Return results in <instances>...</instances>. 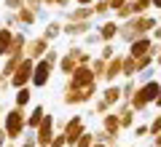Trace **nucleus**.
Here are the masks:
<instances>
[{
	"label": "nucleus",
	"mask_w": 161,
	"mask_h": 147,
	"mask_svg": "<svg viewBox=\"0 0 161 147\" xmlns=\"http://www.w3.org/2000/svg\"><path fill=\"white\" fill-rule=\"evenodd\" d=\"M40 123H43V107L38 104V107L32 110V115L27 118V129H32V131H35V129H38Z\"/></svg>",
	"instance_id": "obj_16"
},
{
	"label": "nucleus",
	"mask_w": 161,
	"mask_h": 147,
	"mask_svg": "<svg viewBox=\"0 0 161 147\" xmlns=\"http://www.w3.org/2000/svg\"><path fill=\"white\" fill-rule=\"evenodd\" d=\"M59 32H62V22H48V24H46V32H43V38L51 43V40L59 38Z\"/></svg>",
	"instance_id": "obj_15"
},
{
	"label": "nucleus",
	"mask_w": 161,
	"mask_h": 147,
	"mask_svg": "<svg viewBox=\"0 0 161 147\" xmlns=\"http://www.w3.org/2000/svg\"><path fill=\"white\" fill-rule=\"evenodd\" d=\"M6 8H11V11H19V8H24V0H6Z\"/></svg>",
	"instance_id": "obj_22"
},
{
	"label": "nucleus",
	"mask_w": 161,
	"mask_h": 147,
	"mask_svg": "<svg viewBox=\"0 0 161 147\" xmlns=\"http://www.w3.org/2000/svg\"><path fill=\"white\" fill-rule=\"evenodd\" d=\"M11 40H14V32L8 27H0V56H8V51H11Z\"/></svg>",
	"instance_id": "obj_10"
},
{
	"label": "nucleus",
	"mask_w": 161,
	"mask_h": 147,
	"mask_svg": "<svg viewBox=\"0 0 161 147\" xmlns=\"http://www.w3.org/2000/svg\"><path fill=\"white\" fill-rule=\"evenodd\" d=\"M48 78H51V64H48L46 59H38L35 67H32V83L43 88V86L48 83Z\"/></svg>",
	"instance_id": "obj_6"
},
{
	"label": "nucleus",
	"mask_w": 161,
	"mask_h": 147,
	"mask_svg": "<svg viewBox=\"0 0 161 147\" xmlns=\"http://www.w3.org/2000/svg\"><path fill=\"white\" fill-rule=\"evenodd\" d=\"M89 29H92L89 22H64L62 24V32H67V35H83V32H89Z\"/></svg>",
	"instance_id": "obj_9"
},
{
	"label": "nucleus",
	"mask_w": 161,
	"mask_h": 147,
	"mask_svg": "<svg viewBox=\"0 0 161 147\" xmlns=\"http://www.w3.org/2000/svg\"><path fill=\"white\" fill-rule=\"evenodd\" d=\"M97 43H99V35L97 32H89L86 35V48H92V45H97Z\"/></svg>",
	"instance_id": "obj_24"
},
{
	"label": "nucleus",
	"mask_w": 161,
	"mask_h": 147,
	"mask_svg": "<svg viewBox=\"0 0 161 147\" xmlns=\"http://www.w3.org/2000/svg\"><path fill=\"white\" fill-rule=\"evenodd\" d=\"M153 104H158V107H161V91H158V96H156V102Z\"/></svg>",
	"instance_id": "obj_30"
},
{
	"label": "nucleus",
	"mask_w": 161,
	"mask_h": 147,
	"mask_svg": "<svg viewBox=\"0 0 161 147\" xmlns=\"http://www.w3.org/2000/svg\"><path fill=\"white\" fill-rule=\"evenodd\" d=\"M156 147H161V134H156Z\"/></svg>",
	"instance_id": "obj_31"
},
{
	"label": "nucleus",
	"mask_w": 161,
	"mask_h": 147,
	"mask_svg": "<svg viewBox=\"0 0 161 147\" xmlns=\"http://www.w3.org/2000/svg\"><path fill=\"white\" fill-rule=\"evenodd\" d=\"M32 67H35V62L24 56L22 62H19V67L14 70V75L8 78V83H11L14 88H24L27 83H32Z\"/></svg>",
	"instance_id": "obj_3"
},
{
	"label": "nucleus",
	"mask_w": 161,
	"mask_h": 147,
	"mask_svg": "<svg viewBox=\"0 0 161 147\" xmlns=\"http://www.w3.org/2000/svg\"><path fill=\"white\" fill-rule=\"evenodd\" d=\"M153 40H161V24H156V29H153Z\"/></svg>",
	"instance_id": "obj_27"
},
{
	"label": "nucleus",
	"mask_w": 161,
	"mask_h": 147,
	"mask_svg": "<svg viewBox=\"0 0 161 147\" xmlns=\"http://www.w3.org/2000/svg\"><path fill=\"white\" fill-rule=\"evenodd\" d=\"M97 35H99V40L108 43V40H113L115 35H118V24H115V22H102L99 29H97Z\"/></svg>",
	"instance_id": "obj_8"
},
{
	"label": "nucleus",
	"mask_w": 161,
	"mask_h": 147,
	"mask_svg": "<svg viewBox=\"0 0 161 147\" xmlns=\"http://www.w3.org/2000/svg\"><path fill=\"white\" fill-rule=\"evenodd\" d=\"M158 67H161V54H158Z\"/></svg>",
	"instance_id": "obj_32"
},
{
	"label": "nucleus",
	"mask_w": 161,
	"mask_h": 147,
	"mask_svg": "<svg viewBox=\"0 0 161 147\" xmlns=\"http://www.w3.org/2000/svg\"><path fill=\"white\" fill-rule=\"evenodd\" d=\"M148 134H150V136L161 134V115H156V118H153V120L148 123Z\"/></svg>",
	"instance_id": "obj_18"
},
{
	"label": "nucleus",
	"mask_w": 161,
	"mask_h": 147,
	"mask_svg": "<svg viewBox=\"0 0 161 147\" xmlns=\"http://www.w3.org/2000/svg\"><path fill=\"white\" fill-rule=\"evenodd\" d=\"M3 131H6L8 139H19V136L27 131V118H24L22 107H14L11 113L3 118Z\"/></svg>",
	"instance_id": "obj_1"
},
{
	"label": "nucleus",
	"mask_w": 161,
	"mask_h": 147,
	"mask_svg": "<svg viewBox=\"0 0 161 147\" xmlns=\"http://www.w3.org/2000/svg\"><path fill=\"white\" fill-rule=\"evenodd\" d=\"M102 99L108 102V107H113V104L121 99V88H118V86H108V88H105V94H102Z\"/></svg>",
	"instance_id": "obj_13"
},
{
	"label": "nucleus",
	"mask_w": 161,
	"mask_h": 147,
	"mask_svg": "<svg viewBox=\"0 0 161 147\" xmlns=\"http://www.w3.org/2000/svg\"><path fill=\"white\" fill-rule=\"evenodd\" d=\"M118 120H121V129H129V126L134 123V107H129V102H126V107L121 110Z\"/></svg>",
	"instance_id": "obj_14"
},
{
	"label": "nucleus",
	"mask_w": 161,
	"mask_h": 147,
	"mask_svg": "<svg viewBox=\"0 0 161 147\" xmlns=\"http://www.w3.org/2000/svg\"><path fill=\"white\" fill-rule=\"evenodd\" d=\"M99 56H102L105 62H110V59L115 56V51H113V45H110V43H105V45H102V51H99Z\"/></svg>",
	"instance_id": "obj_19"
},
{
	"label": "nucleus",
	"mask_w": 161,
	"mask_h": 147,
	"mask_svg": "<svg viewBox=\"0 0 161 147\" xmlns=\"http://www.w3.org/2000/svg\"><path fill=\"white\" fill-rule=\"evenodd\" d=\"M86 134L83 131V118L80 115H73L67 123H62V136H64V144H75L80 136Z\"/></svg>",
	"instance_id": "obj_4"
},
{
	"label": "nucleus",
	"mask_w": 161,
	"mask_h": 147,
	"mask_svg": "<svg viewBox=\"0 0 161 147\" xmlns=\"http://www.w3.org/2000/svg\"><path fill=\"white\" fill-rule=\"evenodd\" d=\"M35 19H38V13H35V11H30L27 6L16 11V22L22 24V27H32V24H35Z\"/></svg>",
	"instance_id": "obj_11"
},
{
	"label": "nucleus",
	"mask_w": 161,
	"mask_h": 147,
	"mask_svg": "<svg viewBox=\"0 0 161 147\" xmlns=\"http://www.w3.org/2000/svg\"><path fill=\"white\" fill-rule=\"evenodd\" d=\"M92 144H94V136L92 134H83L78 142H75V147H92Z\"/></svg>",
	"instance_id": "obj_20"
},
{
	"label": "nucleus",
	"mask_w": 161,
	"mask_h": 147,
	"mask_svg": "<svg viewBox=\"0 0 161 147\" xmlns=\"http://www.w3.org/2000/svg\"><path fill=\"white\" fill-rule=\"evenodd\" d=\"M158 48L153 45V38H137L134 43H129V56L132 59H140V56H148V54H156Z\"/></svg>",
	"instance_id": "obj_5"
},
{
	"label": "nucleus",
	"mask_w": 161,
	"mask_h": 147,
	"mask_svg": "<svg viewBox=\"0 0 161 147\" xmlns=\"http://www.w3.org/2000/svg\"><path fill=\"white\" fill-rule=\"evenodd\" d=\"M24 51H27V59H43V54L48 51V40L40 35V38H35V40H30L27 45H24Z\"/></svg>",
	"instance_id": "obj_7"
},
{
	"label": "nucleus",
	"mask_w": 161,
	"mask_h": 147,
	"mask_svg": "<svg viewBox=\"0 0 161 147\" xmlns=\"http://www.w3.org/2000/svg\"><path fill=\"white\" fill-rule=\"evenodd\" d=\"M158 91H161V86L156 83V80H150V83H142L137 91H134V96L129 99V102H132V107H134V110H145L150 102H156Z\"/></svg>",
	"instance_id": "obj_2"
},
{
	"label": "nucleus",
	"mask_w": 161,
	"mask_h": 147,
	"mask_svg": "<svg viewBox=\"0 0 161 147\" xmlns=\"http://www.w3.org/2000/svg\"><path fill=\"white\" fill-rule=\"evenodd\" d=\"M153 8H158V11H161V0H153Z\"/></svg>",
	"instance_id": "obj_29"
},
{
	"label": "nucleus",
	"mask_w": 161,
	"mask_h": 147,
	"mask_svg": "<svg viewBox=\"0 0 161 147\" xmlns=\"http://www.w3.org/2000/svg\"><path fill=\"white\" fill-rule=\"evenodd\" d=\"M108 3H110V11H121V8L126 6L129 0H108Z\"/></svg>",
	"instance_id": "obj_23"
},
{
	"label": "nucleus",
	"mask_w": 161,
	"mask_h": 147,
	"mask_svg": "<svg viewBox=\"0 0 161 147\" xmlns=\"http://www.w3.org/2000/svg\"><path fill=\"white\" fill-rule=\"evenodd\" d=\"M134 134H137V136H145V134H148V126H137V129H134Z\"/></svg>",
	"instance_id": "obj_26"
},
{
	"label": "nucleus",
	"mask_w": 161,
	"mask_h": 147,
	"mask_svg": "<svg viewBox=\"0 0 161 147\" xmlns=\"http://www.w3.org/2000/svg\"><path fill=\"white\" fill-rule=\"evenodd\" d=\"M43 59H46V62H48V64H51V67H54V64H57V62H59V54H57V51H54V48H48V51H46V54H43Z\"/></svg>",
	"instance_id": "obj_21"
},
{
	"label": "nucleus",
	"mask_w": 161,
	"mask_h": 147,
	"mask_svg": "<svg viewBox=\"0 0 161 147\" xmlns=\"http://www.w3.org/2000/svg\"><path fill=\"white\" fill-rule=\"evenodd\" d=\"M70 0H43V6H59V8H64Z\"/></svg>",
	"instance_id": "obj_25"
},
{
	"label": "nucleus",
	"mask_w": 161,
	"mask_h": 147,
	"mask_svg": "<svg viewBox=\"0 0 161 147\" xmlns=\"http://www.w3.org/2000/svg\"><path fill=\"white\" fill-rule=\"evenodd\" d=\"M102 126H105V131H108L110 139H115V134H118V129H121V120H118V115H108V118L102 120Z\"/></svg>",
	"instance_id": "obj_12"
},
{
	"label": "nucleus",
	"mask_w": 161,
	"mask_h": 147,
	"mask_svg": "<svg viewBox=\"0 0 161 147\" xmlns=\"http://www.w3.org/2000/svg\"><path fill=\"white\" fill-rule=\"evenodd\" d=\"M30 104V91H27V86L24 88H16V107H27Z\"/></svg>",
	"instance_id": "obj_17"
},
{
	"label": "nucleus",
	"mask_w": 161,
	"mask_h": 147,
	"mask_svg": "<svg viewBox=\"0 0 161 147\" xmlns=\"http://www.w3.org/2000/svg\"><path fill=\"white\" fill-rule=\"evenodd\" d=\"M80 6H94V3H97V0H78Z\"/></svg>",
	"instance_id": "obj_28"
}]
</instances>
